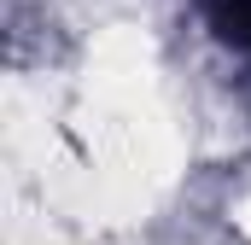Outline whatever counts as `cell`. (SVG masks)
I'll use <instances>...</instances> for the list:
<instances>
[{"label": "cell", "mask_w": 251, "mask_h": 245, "mask_svg": "<svg viewBox=\"0 0 251 245\" xmlns=\"http://www.w3.org/2000/svg\"><path fill=\"white\" fill-rule=\"evenodd\" d=\"M210 29L251 59V0H210Z\"/></svg>", "instance_id": "1"}]
</instances>
